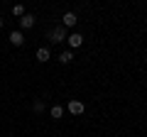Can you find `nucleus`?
Here are the masks:
<instances>
[{"label": "nucleus", "instance_id": "3", "mask_svg": "<svg viewBox=\"0 0 147 137\" xmlns=\"http://www.w3.org/2000/svg\"><path fill=\"white\" fill-rule=\"evenodd\" d=\"M34 22H37L34 15H22V17H20V27H22V30H30V27H34Z\"/></svg>", "mask_w": 147, "mask_h": 137}, {"label": "nucleus", "instance_id": "5", "mask_svg": "<svg viewBox=\"0 0 147 137\" xmlns=\"http://www.w3.org/2000/svg\"><path fill=\"white\" fill-rule=\"evenodd\" d=\"M66 39H69L71 47H81V44H84V34H79V32H74L71 37H66Z\"/></svg>", "mask_w": 147, "mask_h": 137}, {"label": "nucleus", "instance_id": "9", "mask_svg": "<svg viewBox=\"0 0 147 137\" xmlns=\"http://www.w3.org/2000/svg\"><path fill=\"white\" fill-rule=\"evenodd\" d=\"M71 59H74V54H71V52H61V54H59V61H61V64H69Z\"/></svg>", "mask_w": 147, "mask_h": 137}, {"label": "nucleus", "instance_id": "11", "mask_svg": "<svg viewBox=\"0 0 147 137\" xmlns=\"http://www.w3.org/2000/svg\"><path fill=\"white\" fill-rule=\"evenodd\" d=\"M12 12H15L17 17H22V15H25V7H22V5H15V7H12Z\"/></svg>", "mask_w": 147, "mask_h": 137}, {"label": "nucleus", "instance_id": "1", "mask_svg": "<svg viewBox=\"0 0 147 137\" xmlns=\"http://www.w3.org/2000/svg\"><path fill=\"white\" fill-rule=\"evenodd\" d=\"M66 39V27H54L52 32H49V42H54V44H59V42H64Z\"/></svg>", "mask_w": 147, "mask_h": 137}, {"label": "nucleus", "instance_id": "7", "mask_svg": "<svg viewBox=\"0 0 147 137\" xmlns=\"http://www.w3.org/2000/svg\"><path fill=\"white\" fill-rule=\"evenodd\" d=\"M76 22H79V20H76L74 12H66V15H64V27H74Z\"/></svg>", "mask_w": 147, "mask_h": 137}, {"label": "nucleus", "instance_id": "10", "mask_svg": "<svg viewBox=\"0 0 147 137\" xmlns=\"http://www.w3.org/2000/svg\"><path fill=\"white\" fill-rule=\"evenodd\" d=\"M32 108H34L37 113H42V110H44V103H42V100H34V103H32Z\"/></svg>", "mask_w": 147, "mask_h": 137}, {"label": "nucleus", "instance_id": "12", "mask_svg": "<svg viewBox=\"0 0 147 137\" xmlns=\"http://www.w3.org/2000/svg\"><path fill=\"white\" fill-rule=\"evenodd\" d=\"M0 27H3V17H0Z\"/></svg>", "mask_w": 147, "mask_h": 137}, {"label": "nucleus", "instance_id": "4", "mask_svg": "<svg viewBox=\"0 0 147 137\" xmlns=\"http://www.w3.org/2000/svg\"><path fill=\"white\" fill-rule=\"evenodd\" d=\"M69 113H71V115H81V113H84V103H81V100H71V103H69Z\"/></svg>", "mask_w": 147, "mask_h": 137}, {"label": "nucleus", "instance_id": "2", "mask_svg": "<svg viewBox=\"0 0 147 137\" xmlns=\"http://www.w3.org/2000/svg\"><path fill=\"white\" fill-rule=\"evenodd\" d=\"M10 44H15V47H22V44H25V34H22L20 30L10 32Z\"/></svg>", "mask_w": 147, "mask_h": 137}, {"label": "nucleus", "instance_id": "8", "mask_svg": "<svg viewBox=\"0 0 147 137\" xmlns=\"http://www.w3.org/2000/svg\"><path fill=\"white\" fill-rule=\"evenodd\" d=\"M49 115H52L54 120H59V118L64 115V108H61V105H54V108H52V113H49Z\"/></svg>", "mask_w": 147, "mask_h": 137}, {"label": "nucleus", "instance_id": "6", "mask_svg": "<svg viewBox=\"0 0 147 137\" xmlns=\"http://www.w3.org/2000/svg\"><path fill=\"white\" fill-rule=\"evenodd\" d=\"M49 56H52V54H49V49L47 47H39V49H37V61H49Z\"/></svg>", "mask_w": 147, "mask_h": 137}]
</instances>
